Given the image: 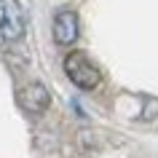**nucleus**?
I'll return each mask as SVG.
<instances>
[{
  "label": "nucleus",
  "mask_w": 158,
  "mask_h": 158,
  "mask_svg": "<svg viewBox=\"0 0 158 158\" xmlns=\"http://www.w3.org/2000/svg\"><path fill=\"white\" fill-rule=\"evenodd\" d=\"M64 73L83 91H91V89H97L102 83V73L97 70V64L86 54H81V51H70L64 56Z\"/></svg>",
  "instance_id": "nucleus-1"
},
{
  "label": "nucleus",
  "mask_w": 158,
  "mask_h": 158,
  "mask_svg": "<svg viewBox=\"0 0 158 158\" xmlns=\"http://www.w3.org/2000/svg\"><path fill=\"white\" fill-rule=\"evenodd\" d=\"M27 30L19 0H0V40H19Z\"/></svg>",
  "instance_id": "nucleus-2"
},
{
  "label": "nucleus",
  "mask_w": 158,
  "mask_h": 158,
  "mask_svg": "<svg viewBox=\"0 0 158 158\" xmlns=\"http://www.w3.org/2000/svg\"><path fill=\"white\" fill-rule=\"evenodd\" d=\"M16 105L22 110H27V113H35V115H40V113H46L51 105V94L48 89L43 83H38V81H32V83L22 86L16 91Z\"/></svg>",
  "instance_id": "nucleus-3"
},
{
  "label": "nucleus",
  "mask_w": 158,
  "mask_h": 158,
  "mask_svg": "<svg viewBox=\"0 0 158 158\" xmlns=\"http://www.w3.org/2000/svg\"><path fill=\"white\" fill-rule=\"evenodd\" d=\"M81 27V22H78V14L70 8H62L56 11V16H54V40L59 43V46H73L75 40H78V30Z\"/></svg>",
  "instance_id": "nucleus-4"
}]
</instances>
